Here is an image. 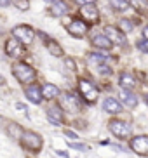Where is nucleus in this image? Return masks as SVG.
I'll use <instances>...</instances> for the list:
<instances>
[{
    "instance_id": "nucleus-35",
    "label": "nucleus",
    "mask_w": 148,
    "mask_h": 158,
    "mask_svg": "<svg viewBox=\"0 0 148 158\" xmlns=\"http://www.w3.org/2000/svg\"><path fill=\"white\" fill-rule=\"evenodd\" d=\"M46 2H49V4H52V2H56V0H46Z\"/></svg>"
},
{
    "instance_id": "nucleus-33",
    "label": "nucleus",
    "mask_w": 148,
    "mask_h": 158,
    "mask_svg": "<svg viewBox=\"0 0 148 158\" xmlns=\"http://www.w3.org/2000/svg\"><path fill=\"white\" fill-rule=\"evenodd\" d=\"M143 38H148V24L143 28Z\"/></svg>"
},
{
    "instance_id": "nucleus-8",
    "label": "nucleus",
    "mask_w": 148,
    "mask_h": 158,
    "mask_svg": "<svg viewBox=\"0 0 148 158\" xmlns=\"http://www.w3.org/2000/svg\"><path fill=\"white\" fill-rule=\"evenodd\" d=\"M66 30H68V33L72 35V37H75V38H80V37H84L85 33H87V30H89V24L84 21V19H73L72 23L66 26Z\"/></svg>"
},
{
    "instance_id": "nucleus-31",
    "label": "nucleus",
    "mask_w": 148,
    "mask_h": 158,
    "mask_svg": "<svg viewBox=\"0 0 148 158\" xmlns=\"http://www.w3.org/2000/svg\"><path fill=\"white\" fill-rule=\"evenodd\" d=\"M77 2H79L80 5H84V4H94L96 0H77Z\"/></svg>"
},
{
    "instance_id": "nucleus-22",
    "label": "nucleus",
    "mask_w": 148,
    "mask_h": 158,
    "mask_svg": "<svg viewBox=\"0 0 148 158\" xmlns=\"http://www.w3.org/2000/svg\"><path fill=\"white\" fill-rule=\"evenodd\" d=\"M120 85H122V89H134L136 87V80H134V77L133 75H129V73H122L120 75Z\"/></svg>"
},
{
    "instance_id": "nucleus-14",
    "label": "nucleus",
    "mask_w": 148,
    "mask_h": 158,
    "mask_svg": "<svg viewBox=\"0 0 148 158\" xmlns=\"http://www.w3.org/2000/svg\"><path fill=\"white\" fill-rule=\"evenodd\" d=\"M47 118L52 125H61L63 123V110L61 106H52L47 110Z\"/></svg>"
},
{
    "instance_id": "nucleus-27",
    "label": "nucleus",
    "mask_w": 148,
    "mask_h": 158,
    "mask_svg": "<svg viewBox=\"0 0 148 158\" xmlns=\"http://www.w3.org/2000/svg\"><path fill=\"white\" fill-rule=\"evenodd\" d=\"M70 148L79 149V151H85V149H87V146H85V144H79V143H72V144H70Z\"/></svg>"
},
{
    "instance_id": "nucleus-36",
    "label": "nucleus",
    "mask_w": 148,
    "mask_h": 158,
    "mask_svg": "<svg viewBox=\"0 0 148 158\" xmlns=\"http://www.w3.org/2000/svg\"><path fill=\"white\" fill-rule=\"evenodd\" d=\"M145 101H146V102H148V94H146V96H145Z\"/></svg>"
},
{
    "instance_id": "nucleus-9",
    "label": "nucleus",
    "mask_w": 148,
    "mask_h": 158,
    "mask_svg": "<svg viewBox=\"0 0 148 158\" xmlns=\"http://www.w3.org/2000/svg\"><path fill=\"white\" fill-rule=\"evenodd\" d=\"M80 16L84 18L85 23H96L99 19V10L94 4H84L80 7Z\"/></svg>"
},
{
    "instance_id": "nucleus-1",
    "label": "nucleus",
    "mask_w": 148,
    "mask_h": 158,
    "mask_svg": "<svg viewBox=\"0 0 148 158\" xmlns=\"http://www.w3.org/2000/svg\"><path fill=\"white\" fill-rule=\"evenodd\" d=\"M12 75H14V78L23 85L33 84V80L37 77L35 70H33L32 66H28L26 63H14L12 64Z\"/></svg>"
},
{
    "instance_id": "nucleus-11",
    "label": "nucleus",
    "mask_w": 148,
    "mask_h": 158,
    "mask_svg": "<svg viewBox=\"0 0 148 158\" xmlns=\"http://www.w3.org/2000/svg\"><path fill=\"white\" fill-rule=\"evenodd\" d=\"M131 148L138 155H148V135H136L131 139Z\"/></svg>"
},
{
    "instance_id": "nucleus-29",
    "label": "nucleus",
    "mask_w": 148,
    "mask_h": 158,
    "mask_svg": "<svg viewBox=\"0 0 148 158\" xmlns=\"http://www.w3.org/2000/svg\"><path fill=\"white\" fill-rule=\"evenodd\" d=\"M65 135L70 137V139H77V137H79V135L75 134V132H72V130H65Z\"/></svg>"
},
{
    "instance_id": "nucleus-32",
    "label": "nucleus",
    "mask_w": 148,
    "mask_h": 158,
    "mask_svg": "<svg viewBox=\"0 0 148 158\" xmlns=\"http://www.w3.org/2000/svg\"><path fill=\"white\" fill-rule=\"evenodd\" d=\"M16 108H18L19 111H26V106H24V104H21V102H18V104H16Z\"/></svg>"
},
{
    "instance_id": "nucleus-17",
    "label": "nucleus",
    "mask_w": 148,
    "mask_h": 158,
    "mask_svg": "<svg viewBox=\"0 0 148 158\" xmlns=\"http://www.w3.org/2000/svg\"><path fill=\"white\" fill-rule=\"evenodd\" d=\"M24 94H26L28 101L35 102V104H38V102L42 101V92H40V87H37V85H28V87L24 89Z\"/></svg>"
},
{
    "instance_id": "nucleus-21",
    "label": "nucleus",
    "mask_w": 148,
    "mask_h": 158,
    "mask_svg": "<svg viewBox=\"0 0 148 158\" xmlns=\"http://www.w3.org/2000/svg\"><path fill=\"white\" fill-rule=\"evenodd\" d=\"M7 134H9L12 139H19L21 134H23V129H21V125H18L16 122H11V123H7Z\"/></svg>"
},
{
    "instance_id": "nucleus-10",
    "label": "nucleus",
    "mask_w": 148,
    "mask_h": 158,
    "mask_svg": "<svg viewBox=\"0 0 148 158\" xmlns=\"http://www.w3.org/2000/svg\"><path fill=\"white\" fill-rule=\"evenodd\" d=\"M105 35L108 37V40H110L111 44H117V45H125V44H127L125 33L119 31V30L113 28V26H107V28H105Z\"/></svg>"
},
{
    "instance_id": "nucleus-4",
    "label": "nucleus",
    "mask_w": 148,
    "mask_h": 158,
    "mask_svg": "<svg viewBox=\"0 0 148 158\" xmlns=\"http://www.w3.org/2000/svg\"><path fill=\"white\" fill-rule=\"evenodd\" d=\"M12 37H16L24 45H30L33 42V38H35V30L32 26H28V24H19V26L12 28Z\"/></svg>"
},
{
    "instance_id": "nucleus-20",
    "label": "nucleus",
    "mask_w": 148,
    "mask_h": 158,
    "mask_svg": "<svg viewBox=\"0 0 148 158\" xmlns=\"http://www.w3.org/2000/svg\"><path fill=\"white\" fill-rule=\"evenodd\" d=\"M131 7H134L139 14L148 16V0H129Z\"/></svg>"
},
{
    "instance_id": "nucleus-2",
    "label": "nucleus",
    "mask_w": 148,
    "mask_h": 158,
    "mask_svg": "<svg viewBox=\"0 0 148 158\" xmlns=\"http://www.w3.org/2000/svg\"><path fill=\"white\" fill-rule=\"evenodd\" d=\"M19 143H21V146L26 148L28 151L38 153V151L42 149L44 141H42L40 134H37V132H33V130H23V134H21V137H19Z\"/></svg>"
},
{
    "instance_id": "nucleus-34",
    "label": "nucleus",
    "mask_w": 148,
    "mask_h": 158,
    "mask_svg": "<svg viewBox=\"0 0 148 158\" xmlns=\"http://www.w3.org/2000/svg\"><path fill=\"white\" fill-rule=\"evenodd\" d=\"M4 122H5V120H4V118H2V116H0V127L4 125Z\"/></svg>"
},
{
    "instance_id": "nucleus-5",
    "label": "nucleus",
    "mask_w": 148,
    "mask_h": 158,
    "mask_svg": "<svg viewBox=\"0 0 148 158\" xmlns=\"http://www.w3.org/2000/svg\"><path fill=\"white\" fill-rule=\"evenodd\" d=\"M5 54L12 59H19V57L24 54V44H21L16 37L9 38L5 42Z\"/></svg>"
},
{
    "instance_id": "nucleus-25",
    "label": "nucleus",
    "mask_w": 148,
    "mask_h": 158,
    "mask_svg": "<svg viewBox=\"0 0 148 158\" xmlns=\"http://www.w3.org/2000/svg\"><path fill=\"white\" fill-rule=\"evenodd\" d=\"M12 4L16 5L19 10H28L30 9V2H28V0H12Z\"/></svg>"
},
{
    "instance_id": "nucleus-37",
    "label": "nucleus",
    "mask_w": 148,
    "mask_h": 158,
    "mask_svg": "<svg viewBox=\"0 0 148 158\" xmlns=\"http://www.w3.org/2000/svg\"><path fill=\"white\" fill-rule=\"evenodd\" d=\"M2 84H4V80H2V77H0V85H2Z\"/></svg>"
},
{
    "instance_id": "nucleus-24",
    "label": "nucleus",
    "mask_w": 148,
    "mask_h": 158,
    "mask_svg": "<svg viewBox=\"0 0 148 158\" xmlns=\"http://www.w3.org/2000/svg\"><path fill=\"white\" fill-rule=\"evenodd\" d=\"M120 28H122V33H129L134 30V23L131 21V19H120Z\"/></svg>"
},
{
    "instance_id": "nucleus-13",
    "label": "nucleus",
    "mask_w": 148,
    "mask_h": 158,
    "mask_svg": "<svg viewBox=\"0 0 148 158\" xmlns=\"http://www.w3.org/2000/svg\"><path fill=\"white\" fill-rule=\"evenodd\" d=\"M103 108H105L107 113H111V115H119V113L124 110V108H122V102L115 98H107L105 102H103Z\"/></svg>"
},
{
    "instance_id": "nucleus-12",
    "label": "nucleus",
    "mask_w": 148,
    "mask_h": 158,
    "mask_svg": "<svg viewBox=\"0 0 148 158\" xmlns=\"http://www.w3.org/2000/svg\"><path fill=\"white\" fill-rule=\"evenodd\" d=\"M40 37L44 38V42H46V47H47V51L51 52L52 56H56V57H61L63 56V49H61V45L58 42H54L51 37H47L46 33H40Z\"/></svg>"
},
{
    "instance_id": "nucleus-28",
    "label": "nucleus",
    "mask_w": 148,
    "mask_h": 158,
    "mask_svg": "<svg viewBox=\"0 0 148 158\" xmlns=\"http://www.w3.org/2000/svg\"><path fill=\"white\" fill-rule=\"evenodd\" d=\"M65 64H66V68H68V70H72V71L75 70V61L73 59H70V57H68V59H65Z\"/></svg>"
},
{
    "instance_id": "nucleus-19",
    "label": "nucleus",
    "mask_w": 148,
    "mask_h": 158,
    "mask_svg": "<svg viewBox=\"0 0 148 158\" xmlns=\"http://www.w3.org/2000/svg\"><path fill=\"white\" fill-rule=\"evenodd\" d=\"M40 92H42V99H56L61 94L59 89L56 87V85H52V84H46L40 89Z\"/></svg>"
},
{
    "instance_id": "nucleus-23",
    "label": "nucleus",
    "mask_w": 148,
    "mask_h": 158,
    "mask_svg": "<svg viewBox=\"0 0 148 158\" xmlns=\"http://www.w3.org/2000/svg\"><path fill=\"white\" fill-rule=\"evenodd\" d=\"M110 5L117 10V12H125V10L131 9L129 0H110Z\"/></svg>"
},
{
    "instance_id": "nucleus-15",
    "label": "nucleus",
    "mask_w": 148,
    "mask_h": 158,
    "mask_svg": "<svg viewBox=\"0 0 148 158\" xmlns=\"http://www.w3.org/2000/svg\"><path fill=\"white\" fill-rule=\"evenodd\" d=\"M68 4L66 2H63V0H56V2H52L51 4V14L56 16V18H61V16L68 14Z\"/></svg>"
},
{
    "instance_id": "nucleus-18",
    "label": "nucleus",
    "mask_w": 148,
    "mask_h": 158,
    "mask_svg": "<svg viewBox=\"0 0 148 158\" xmlns=\"http://www.w3.org/2000/svg\"><path fill=\"white\" fill-rule=\"evenodd\" d=\"M120 101L122 104H125V108H136V104H138V98L131 92L129 89H124L120 92Z\"/></svg>"
},
{
    "instance_id": "nucleus-26",
    "label": "nucleus",
    "mask_w": 148,
    "mask_h": 158,
    "mask_svg": "<svg viewBox=\"0 0 148 158\" xmlns=\"http://www.w3.org/2000/svg\"><path fill=\"white\" fill-rule=\"evenodd\" d=\"M136 47H138L141 52H145V54H148V38H143V40H139L138 44H136Z\"/></svg>"
},
{
    "instance_id": "nucleus-30",
    "label": "nucleus",
    "mask_w": 148,
    "mask_h": 158,
    "mask_svg": "<svg viewBox=\"0 0 148 158\" xmlns=\"http://www.w3.org/2000/svg\"><path fill=\"white\" fill-rule=\"evenodd\" d=\"M11 0H0V7H9Z\"/></svg>"
},
{
    "instance_id": "nucleus-7",
    "label": "nucleus",
    "mask_w": 148,
    "mask_h": 158,
    "mask_svg": "<svg viewBox=\"0 0 148 158\" xmlns=\"http://www.w3.org/2000/svg\"><path fill=\"white\" fill-rule=\"evenodd\" d=\"M108 127H110L111 134L117 135L119 139H125V137L131 135V125L124 120H111Z\"/></svg>"
},
{
    "instance_id": "nucleus-3",
    "label": "nucleus",
    "mask_w": 148,
    "mask_h": 158,
    "mask_svg": "<svg viewBox=\"0 0 148 158\" xmlns=\"http://www.w3.org/2000/svg\"><path fill=\"white\" fill-rule=\"evenodd\" d=\"M59 102H61L59 106L65 108L66 111H70V113H77V111L82 110V102H80L79 96L73 94V92H63Z\"/></svg>"
},
{
    "instance_id": "nucleus-16",
    "label": "nucleus",
    "mask_w": 148,
    "mask_h": 158,
    "mask_svg": "<svg viewBox=\"0 0 148 158\" xmlns=\"http://www.w3.org/2000/svg\"><path fill=\"white\" fill-rule=\"evenodd\" d=\"M93 45L98 47V49H101V51H110L113 44L108 40V37L105 35V33H103V35L98 33V35H94V37H93Z\"/></svg>"
},
{
    "instance_id": "nucleus-6",
    "label": "nucleus",
    "mask_w": 148,
    "mask_h": 158,
    "mask_svg": "<svg viewBox=\"0 0 148 158\" xmlns=\"http://www.w3.org/2000/svg\"><path fill=\"white\" fill-rule=\"evenodd\" d=\"M79 90H80V94H82V98L87 102H94L98 99V89L94 87L89 80H85V78L79 80Z\"/></svg>"
}]
</instances>
